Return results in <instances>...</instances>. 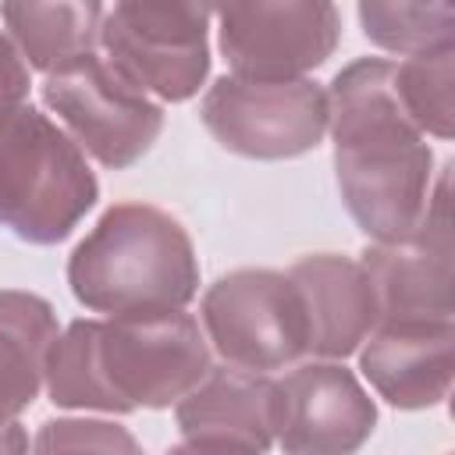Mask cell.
<instances>
[{
	"mask_svg": "<svg viewBox=\"0 0 455 455\" xmlns=\"http://www.w3.org/2000/svg\"><path fill=\"white\" fill-rule=\"evenodd\" d=\"M327 132L345 210L373 242H402L427 213L434 153L405 117L395 64L359 57L327 85Z\"/></svg>",
	"mask_w": 455,
	"mask_h": 455,
	"instance_id": "1",
	"label": "cell"
},
{
	"mask_svg": "<svg viewBox=\"0 0 455 455\" xmlns=\"http://www.w3.org/2000/svg\"><path fill=\"white\" fill-rule=\"evenodd\" d=\"M0 455H28V434L18 419L0 423Z\"/></svg>",
	"mask_w": 455,
	"mask_h": 455,
	"instance_id": "22",
	"label": "cell"
},
{
	"mask_svg": "<svg viewBox=\"0 0 455 455\" xmlns=\"http://www.w3.org/2000/svg\"><path fill=\"white\" fill-rule=\"evenodd\" d=\"M32 455H146L135 434L114 419L57 416L36 434Z\"/></svg>",
	"mask_w": 455,
	"mask_h": 455,
	"instance_id": "19",
	"label": "cell"
},
{
	"mask_svg": "<svg viewBox=\"0 0 455 455\" xmlns=\"http://www.w3.org/2000/svg\"><path fill=\"white\" fill-rule=\"evenodd\" d=\"M0 18L25 64L53 75L96 53L103 4H4Z\"/></svg>",
	"mask_w": 455,
	"mask_h": 455,
	"instance_id": "16",
	"label": "cell"
},
{
	"mask_svg": "<svg viewBox=\"0 0 455 455\" xmlns=\"http://www.w3.org/2000/svg\"><path fill=\"white\" fill-rule=\"evenodd\" d=\"M217 46L238 78L291 82L320 68L338 39L341 14L327 0H274L213 7Z\"/></svg>",
	"mask_w": 455,
	"mask_h": 455,
	"instance_id": "9",
	"label": "cell"
},
{
	"mask_svg": "<svg viewBox=\"0 0 455 455\" xmlns=\"http://www.w3.org/2000/svg\"><path fill=\"white\" fill-rule=\"evenodd\" d=\"M206 341L224 366L270 373L299 363L309 348L306 309L288 274L242 267L220 274L199 306Z\"/></svg>",
	"mask_w": 455,
	"mask_h": 455,
	"instance_id": "5",
	"label": "cell"
},
{
	"mask_svg": "<svg viewBox=\"0 0 455 455\" xmlns=\"http://www.w3.org/2000/svg\"><path fill=\"white\" fill-rule=\"evenodd\" d=\"M174 419L185 437H228L267 451L274 444L270 377L210 366V373L174 405Z\"/></svg>",
	"mask_w": 455,
	"mask_h": 455,
	"instance_id": "14",
	"label": "cell"
},
{
	"mask_svg": "<svg viewBox=\"0 0 455 455\" xmlns=\"http://www.w3.org/2000/svg\"><path fill=\"white\" fill-rule=\"evenodd\" d=\"M28 64L25 57L18 53V46L11 43L7 32H0V110H11V107H21L28 100Z\"/></svg>",
	"mask_w": 455,
	"mask_h": 455,
	"instance_id": "20",
	"label": "cell"
},
{
	"mask_svg": "<svg viewBox=\"0 0 455 455\" xmlns=\"http://www.w3.org/2000/svg\"><path fill=\"white\" fill-rule=\"evenodd\" d=\"M210 18L203 4H114L103 7V57L146 96L192 100L210 75Z\"/></svg>",
	"mask_w": 455,
	"mask_h": 455,
	"instance_id": "6",
	"label": "cell"
},
{
	"mask_svg": "<svg viewBox=\"0 0 455 455\" xmlns=\"http://www.w3.org/2000/svg\"><path fill=\"white\" fill-rule=\"evenodd\" d=\"M210 373V345L185 309L68 323L46 355V395L57 409L128 416L171 409Z\"/></svg>",
	"mask_w": 455,
	"mask_h": 455,
	"instance_id": "2",
	"label": "cell"
},
{
	"mask_svg": "<svg viewBox=\"0 0 455 455\" xmlns=\"http://www.w3.org/2000/svg\"><path fill=\"white\" fill-rule=\"evenodd\" d=\"M57 334V313L43 295L0 288V423L18 419L36 402Z\"/></svg>",
	"mask_w": 455,
	"mask_h": 455,
	"instance_id": "15",
	"label": "cell"
},
{
	"mask_svg": "<svg viewBox=\"0 0 455 455\" xmlns=\"http://www.w3.org/2000/svg\"><path fill=\"white\" fill-rule=\"evenodd\" d=\"M270 416L284 455H355L377 427V405L359 377L327 359L270 380Z\"/></svg>",
	"mask_w": 455,
	"mask_h": 455,
	"instance_id": "10",
	"label": "cell"
},
{
	"mask_svg": "<svg viewBox=\"0 0 455 455\" xmlns=\"http://www.w3.org/2000/svg\"><path fill=\"white\" fill-rule=\"evenodd\" d=\"M43 103L64 121L75 146L110 171L139 164L164 128V107L100 53L46 75Z\"/></svg>",
	"mask_w": 455,
	"mask_h": 455,
	"instance_id": "7",
	"label": "cell"
},
{
	"mask_svg": "<svg viewBox=\"0 0 455 455\" xmlns=\"http://www.w3.org/2000/svg\"><path fill=\"white\" fill-rule=\"evenodd\" d=\"M455 46L395 64V92L405 117L434 139H451L455 124Z\"/></svg>",
	"mask_w": 455,
	"mask_h": 455,
	"instance_id": "18",
	"label": "cell"
},
{
	"mask_svg": "<svg viewBox=\"0 0 455 455\" xmlns=\"http://www.w3.org/2000/svg\"><path fill=\"white\" fill-rule=\"evenodd\" d=\"M167 455H263V451L228 437H185L181 444L167 448Z\"/></svg>",
	"mask_w": 455,
	"mask_h": 455,
	"instance_id": "21",
	"label": "cell"
},
{
	"mask_svg": "<svg viewBox=\"0 0 455 455\" xmlns=\"http://www.w3.org/2000/svg\"><path fill=\"white\" fill-rule=\"evenodd\" d=\"M288 277L299 288L306 309V327H309L306 355L327 363L345 359L359 352V345L377 331L380 323L377 299L359 259L338 252H316L291 263Z\"/></svg>",
	"mask_w": 455,
	"mask_h": 455,
	"instance_id": "13",
	"label": "cell"
},
{
	"mask_svg": "<svg viewBox=\"0 0 455 455\" xmlns=\"http://www.w3.org/2000/svg\"><path fill=\"white\" fill-rule=\"evenodd\" d=\"M206 132L249 160H291L327 135V89L309 78L259 82L220 75L199 103Z\"/></svg>",
	"mask_w": 455,
	"mask_h": 455,
	"instance_id": "8",
	"label": "cell"
},
{
	"mask_svg": "<svg viewBox=\"0 0 455 455\" xmlns=\"http://www.w3.org/2000/svg\"><path fill=\"white\" fill-rule=\"evenodd\" d=\"M451 220L448 174L430 188V203L416 231L402 242H373L359 267L370 277L380 323L451 320ZM377 323V327H380Z\"/></svg>",
	"mask_w": 455,
	"mask_h": 455,
	"instance_id": "11",
	"label": "cell"
},
{
	"mask_svg": "<svg viewBox=\"0 0 455 455\" xmlns=\"http://www.w3.org/2000/svg\"><path fill=\"white\" fill-rule=\"evenodd\" d=\"M68 284L107 320L178 313L199 295V259L178 217L149 203H114L68 256Z\"/></svg>",
	"mask_w": 455,
	"mask_h": 455,
	"instance_id": "3",
	"label": "cell"
},
{
	"mask_svg": "<svg viewBox=\"0 0 455 455\" xmlns=\"http://www.w3.org/2000/svg\"><path fill=\"white\" fill-rule=\"evenodd\" d=\"M359 370L395 409H430L451 391L455 327L451 320L380 323L359 345Z\"/></svg>",
	"mask_w": 455,
	"mask_h": 455,
	"instance_id": "12",
	"label": "cell"
},
{
	"mask_svg": "<svg viewBox=\"0 0 455 455\" xmlns=\"http://www.w3.org/2000/svg\"><path fill=\"white\" fill-rule=\"evenodd\" d=\"M96 199L100 181L57 121L32 103L0 110V228L32 245H57Z\"/></svg>",
	"mask_w": 455,
	"mask_h": 455,
	"instance_id": "4",
	"label": "cell"
},
{
	"mask_svg": "<svg viewBox=\"0 0 455 455\" xmlns=\"http://www.w3.org/2000/svg\"><path fill=\"white\" fill-rule=\"evenodd\" d=\"M363 36L391 53H430L455 46V7L451 4H380L363 0L355 7Z\"/></svg>",
	"mask_w": 455,
	"mask_h": 455,
	"instance_id": "17",
	"label": "cell"
}]
</instances>
